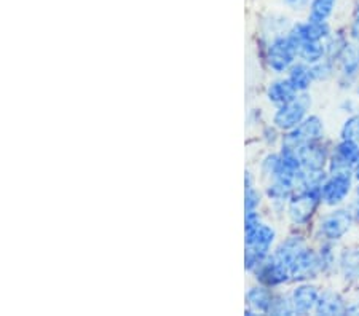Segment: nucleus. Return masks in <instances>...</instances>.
<instances>
[{"mask_svg":"<svg viewBox=\"0 0 359 316\" xmlns=\"http://www.w3.org/2000/svg\"><path fill=\"white\" fill-rule=\"evenodd\" d=\"M356 179L351 171L329 172L321 187L323 208H339L348 205L355 193Z\"/></svg>","mask_w":359,"mask_h":316,"instance_id":"6","label":"nucleus"},{"mask_svg":"<svg viewBox=\"0 0 359 316\" xmlns=\"http://www.w3.org/2000/svg\"><path fill=\"white\" fill-rule=\"evenodd\" d=\"M346 31H348V36L351 39V42L359 43V0H355L353 4L351 11H350V18L346 21Z\"/></svg>","mask_w":359,"mask_h":316,"instance_id":"35","label":"nucleus"},{"mask_svg":"<svg viewBox=\"0 0 359 316\" xmlns=\"http://www.w3.org/2000/svg\"><path fill=\"white\" fill-rule=\"evenodd\" d=\"M337 111L344 115V117L359 112V99L353 93L344 95L337 104Z\"/></svg>","mask_w":359,"mask_h":316,"instance_id":"36","label":"nucleus"},{"mask_svg":"<svg viewBox=\"0 0 359 316\" xmlns=\"http://www.w3.org/2000/svg\"><path fill=\"white\" fill-rule=\"evenodd\" d=\"M286 205L287 203H278V201H267L265 203L264 212L267 216V219L281 226L286 224Z\"/></svg>","mask_w":359,"mask_h":316,"instance_id":"34","label":"nucleus"},{"mask_svg":"<svg viewBox=\"0 0 359 316\" xmlns=\"http://www.w3.org/2000/svg\"><path fill=\"white\" fill-rule=\"evenodd\" d=\"M327 137V126L320 114L311 112L304 118V122L287 131L283 137V144L292 149H299L310 142H316Z\"/></svg>","mask_w":359,"mask_h":316,"instance_id":"7","label":"nucleus"},{"mask_svg":"<svg viewBox=\"0 0 359 316\" xmlns=\"http://www.w3.org/2000/svg\"><path fill=\"white\" fill-rule=\"evenodd\" d=\"M315 245L318 249V256H320L323 281L337 280L340 245L327 243V241H323V243H315Z\"/></svg>","mask_w":359,"mask_h":316,"instance_id":"21","label":"nucleus"},{"mask_svg":"<svg viewBox=\"0 0 359 316\" xmlns=\"http://www.w3.org/2000/svg\"><path fill=\"white\" fill-rule=\"evenodd\" d=\"M252 281L260 283L271 289H286L292 284L291 270L285 262L270 254L260 266L249 275Z\"/></svg>","mask_w":359,"mask_h":316,"instance_id":"8","label":"nucleus"},{"mask_svg":"<svg viewBox=\"0 0 359 316\" xmlns=\"http://www.w3.org/2000/svg\"><path fill=\"white\" fill-rule=\"evenodd\" d=\"M269 120H270V115L267 117L265 109L262 106H251L248 107L246 115H245V126L248 131L256 133L260 126H262L265 122H269Z\"/></svg>","mask_w":359,"mask_h":316,"instance_id":"33","label":"nucleus"},{"mask_svg":"<svg viewBox=\"0 0 359 316\" xmlns=\"http://www.w3.org/2000/svg\"><path fill=\"white\" fill-rule=\"evenodd\" d=\"M356 228L355 214L348 203L339 208H323L310 228V237L313 243L327 241V243L344 245Z\"/></svg>","mask_w":359,"mask_h":316,"instance_id":"1","label":"nucleus"},{"mask_svg":"<svg viewBox=\"0 0 359 316\" xmlns=\"http://www.w3.org/2000/svg\"><path fill=\"white\" fill-rule=\"evenodd\" d=\"M310 243H311L310 230L287 227L286 233L278 240V243L271 254H273L276 259H280L281 262H285L286 266H291L294 257Z\"/></svg>","mask_w":359,"mask_h":316,"instance_id":"16","label":"nucleus"},{"mask_svg":"<svg viewBox=\"0 0 359 316\" xmlns=\"http://www.w3.org/2000/svg\"><path fill=\"white\" fill-rule=\"evenodd\" d=\"M256 55L260 66L269 76H286L297 57V47L291 42L287 34L271 37L269 40L256 39Z\"/></svg>","mask_w":359,"mask_h":316,"instance_id":"2","label":"nucleus"},{"mask_svg":"<svg viewBox=\"0 0 359 316\" xmlns=\"http://www.w3.org/2000/svg\"><path fill=\"white\" fill-rule=\"evenodd\" d=\"M359 82V43L351 42L350 47L337 62V77L334 80L335 90L341 95L355 91Z\"/></svg>","mask_w":359,"mask_h":316,"instance_id":"9","label":"nucleus"},{"mask_svg":"<svg viewBox=\"0 0 359 316\" xmlns=\"http://www.w3.org/2000/svg\"><path fill=\"white\" fill-rule=\"evenodd\" d=\"M334 139L326 137V139L310 142L306 146L297 149L300 163H302L304 171H324L327 170L329 157H331Z\"/></svg>","mask_w":359,"mask_h":316,"instance_id":"17","label":"nucleus"},{"mask_svg":"<svg viewBox=\"0 0 359 316\" xmlns=\"http://www.w3.org/2000/svg\"><path fill=\"white\" fill-rule=\"evenodd\" d=\"M337 137L359 144V112L344 117L340 123Z\"/></svg>","mask_w":359,"mask_h":316,"instance_id":"32","label":"nucleus"},{"mask_svg":"<svg viewBox=\"0 0 359 316\" xmlns=\"http://www.w3.org/2000/svg\"><path fill=\"white\" fill-rule=\"evenodd\" d=\"M297 95V90L294 88L286 76H271L267 80V83L264 85L262 91L264 101L271 109L287 104V102L294 101Z\"/></svg>","mask_w":359,"mask_h":316,"instance_id":"18","label":"nucleus"},{"mask_svg":"<svg viewBox=\"0 0 359 316\" xmlns=\"http://www.w3.org/2000/svg\"><path fill=\"white\" fill-rule=\"evenodd\" d=\"M351 39L348 36V31H346L345 25L344 26H334V31L331 32V36L326 39V57L332 60L335 62H339L341 55L345 53L346 48L350 47Z\"/></svg>","mask_w":359,"mask_h":316,"instance_id":"24","label":"nucleus"},{"mask_svg":"<svg viewBox=\"0 0 359 316\" xmlns=\"http://www.w3.org/2000/svg\"><path fill=\"white\" fill-rule=\"evenodd\" d=\"M340 0H310L309 8L305 11V18L311 21L332 22L339 10Z\"/></svg>","mask_w":359,"mask_h":316,"instance_id":"26","label":"nucleus"},{"mask_svg":"<svg viewBox=\"0 0 359 316\" xmlns=\"http://www.w3.org/2000/svg\"><path fill=\"white\" fill-rule=\"evenodd\" d=\"M262 191L267 201H278V203H287L294 192L297 191L295 181L287 177H275V179L262 184Z\"/></svg>","mask_w":359,"mask_h":316,"instance_id":"22","label":"nucleus"},{"mask_svg":"<svg viewBox=\"0 0 359 316\" xmlns=\"http://www.w3.org/2000/svg\"><path fill=\"white\" fill-rule=\"evenodd\" d=\"M351 200H359V182H356L355 193H353V198H351Z\"/></svg>","mask_w":359,"mask_h":316,"instance_id":"40","label":"nucleus"},{"mask_svg":"<svg viewBox=\"0 0 359 316\" xmlns=\"http://www.w3.org/2000/svg\"><path fill=\"white\" fill-rule=\"evenodd\" d=\"M281 8H285L289 13H304L309 8L310 0H278Z\"/></svg>","mask_w":359,"mask_h":316,"instance_id":"37","label":"nucleus"},{"mask_svg":"<svg viewBox=\"0 0 359 316\" xmlns=\"http://www.w3.org/2000/svg\"><path fill=\"white\" fill-rule=\"evenodd\" d=\"M350 206H351V209H353V214H355L356 226L359 228V200H351L350 201Z\"/></svg>","mask_w":359,"mask_h":316,"instance_id":"38","label":"nucleus"},{"mask_svg":"<svg viewBox=\"0 0 359 316\" xmlns=\"http://www.w3.org/2000/svg\"><path fill=\"white\" fill-rule=\"evenodd\" d=\"M294 20L285 8H267L260 11L256 21V39L269 40L286 34Z\"/></svg>","mask_w":359,"mask_h":316,"instance_id":"15","label":"nucleus"},{"mask_svg":"<svg viewBox=\"0 0 359 316\" xmlns=\"http://www.w3.org/2000/svg\"><path fill=\"white\" fill-rule=\"evenodd\" d=\"M265 203V195L262 191V184L252 187H245V212L251 211H264Z\"/></svg>","mask_w":359,"mask_h":316,"instance_id":"31","label":"nucleus"},{"mask_svg":"<svg viewBox=\"0 0 359 316\" xmlns=\"http://www.w3.org/2000/svg\"><path fill=\"white\" fill-rule=\"evenodd\" d=\"M260 184L275 179L280 171V151H262L259 155L257 163L254 166Z\"/></svg>","mask_w":359,"mask_h":316,"instance_id":"25","label":"nucleus"},{"mask_svg":"<svg viewBox=\"0 0 359 316\" xmlns=\"http://www.w3.org/2000/svg\"><path fill=\"white\" fill-rule=\"evenodd\" d=\"M311 69H313V77L316 83L334 82L335 77H337V62L329 60V57H324L323 61L316 62V64L311 66Z\"/></svg>","mask_w":359,"mask_h":316,"instance_id":"30","label":"nucleus"},{"mask_svg":"<svg viewBox=\"0 0 359 316\" xmlns=\"http://www.w3.org/2000/svg\"><path fill=\"white\" fill-rule=\"evenodd\" d=\"M358 158H359V144L337 137V139H334V144H332L327 171L329 172L351 171Z\"/></svg>","mask_w":359,"mask_h":316,"instance_id":"19","label":"nucleus"},{"mask_svg":"<svg viewBox=\"0 0 359 316\" xmlns=\"http://www.w3.org/2000/svg\"><path fill=\"white\" fill-rule=\"evenodd\" d=\"M323 211L321 192L295 191L286 205V226L310 230Z\"/></svg>","mask_w":359,"mask_h":316,"instance_id":"4","label":"nucleus"},{"mask_svg":"<svg viewBox=\"0 0 359 316\" xmlns=\"http://www.w3.org/2000/svg\"><path fill=\"white\" fill-rule=\"evenodd\" d=\"M286 77L289 78V82L292 83V86L297 90V93H309V91L313 90V86L316 85L315 77H313V69H311L310 64L302 61H295L292 67L289 69Z\"/></svg>","mask_w":359,"mask_h":316,"instance_id":"23","label":"nucleus"},{"mask_svg":"<svg viewBox=\"0 0 359 316\" xmlns=\"http://www.w3.org/2000/svg\"><path fill=\"white\" fill-rule=\"evenodd\" d=\"M291 270L292 283H302V281H323V272L320 256H318L316 245L311 241L305 248L294 257L289 266Z\"/></svg>","mask_w":359,"mask_h":316,"instance_id":"10","label":"nucleus"},{"mask_svg":"<svg viewBox=\"0 0 359 316\" xmlns=\"http://www.w3.org/2000/svg\"><path fill=\"white\" fill-rule=\"evenodd\" d=\"M281 238L278 224L265 219L254 228L245 230V270L251 275L271 252Z\"/></svg>","mask_w":359,"mask_h":316,"instance_id":"3","label":"nucleus"},{"mask_svg":"<svg viewBox=\"0 0 359 316\" xmlns=\"http://www.w3.org/2000/svg\"><path fill=\"white\" fill-rule=\"evenodd\" d=\"M351 172H353V176H355V179H356V182H359V158L356 160V163H355V166H353V170H351Z\"/></svg>","mask_w":359,"mask_h":316,"instance_id":"39","label":"nucleus"},{"mask_svg":"<svg viewBox=\"0 0 359 316\" xmlns=\"http://www.w3.org/2000/svg\"><path fill=\"white\" fill-rule=\"evenodd\" d=\"M334 31L332 22H321L311 20H294L292 26L286 32L287 37L295 47H300L304 42H326V39Z\"/></svg>","mask_w":359,"mask_h":316,"instance_id":"14","label":"nucleus"},{"mask_svg":"<svg viewBox=\"0 0 359 316\" xmlns=\"http://www.w3.org/2000/svg\"><path fill=\"white\" fill-rule=\"evenodd\" d=\"M273 294L275 289L251 280V284H249L245 291V305L252 308L257 315L267 316Z\"/></svg>","mask_w":359,"mask_h":316,"instance_id":"20","label":"nucleus"},{"mask_svg":"<svg viewBox=\"0 0 359 316\" xmlns=\"http://www.w3.org/2000/svg\"><path fill=\"white\" fill-rule=\"evenodd\" d=\"M297 57L299 61L313 66L326 57V45L324 42H304L297 48Z\"/></svg>","mask_w":359,"mask_h":316,"instance_id":"29","label":"nucleus"},{"mask_svg":"<svg viewBox=\"0 0 359 316\" xmlns=\"http://www.w3.org/2000/svg\"><path fill=\"white\" fill-rule=\"evenodd\" d=\"M254 135H256V142L262 151H276L281 147L283 137H285V133L270 120L260 126Z\"/></svg>","mask_w":359,"mask_h":316,"instance_id":"27","label":"nucleus"},{"mask_svg":"<svg viewBox=\"0 0 359 316\" xmlns=\"http://www.w3.org/2000/svg\"><path fill=\"white\" fill-rule=\"evenodd\" d=\"M337 281L346 291L359 286V241L340 245Z\"/></svg>","mask_w":359,"mask_h":316,"instance_id":"11","label":"nucleus"},{"mask_svg":"<svg viewBox=\"0 0 359 316\" xmlns=\"http://www.w3.org/2000/svg\"><path fill=\"white\" fill-rule=\"evenodd\" d=\"M315 106V97L309 93H299L294 101L287 102L285 106H280L276 109H271L270 114V122L276 125L283 133L294 130L295 126L304 122L306 115L313 112Z\"/></svg>","mask_w":359,"mask_h":316,"instance_id":"5","label":"nucleus"},{"mask_svg":"<svg viewBox=\"0 0 359 316\" xmlns=\"http://www.w3.org/2000/svg\"><path fill=\"white\" fill-rule=\"evenodd\" d=\"M267 316H295L289 289H275Z\"/></svg>","mask_w":359,"mask_h":316,"instance_id":"28","label":"nucleus"},{"mask_svg":"<svg viewBox=\"0 0 359 316\" xmlns=\"http://www.w3.org/2000/svg\"><path fill=\"white\" fill-rule=\"evenodd\" d=\"M321 287L323 281H302V283H292L287 287L295 316L315 315Z\"/></svg>","mask_w":359,"mask_h":316,"instance_id":"13","label":"nucleus"},{"mask_svg":"<svg viewBox=\"0 0 359 316\" xmlns=\"http://www.w3.org/2000/svg\"><path fill=\"white\" fill-rule=\"evenodd\" d=\"M350 305V292L341 286L323 284L318 298L316 316H346Z\"/></svg>","mask_w":359,"mask_h":316,"instance_id":"12","label":"nucleus"}]
</instances>
